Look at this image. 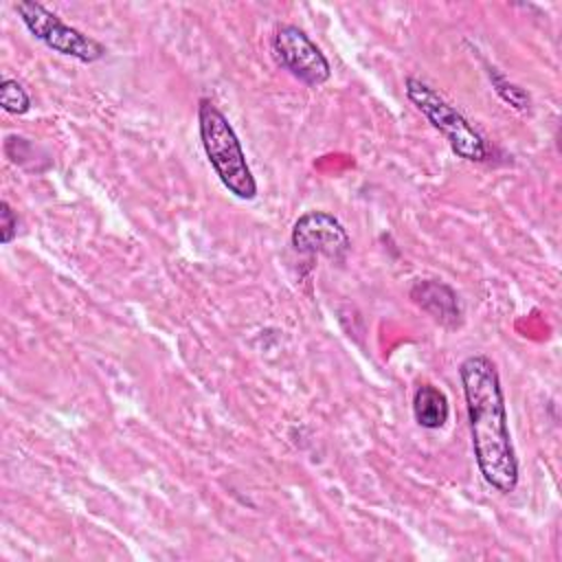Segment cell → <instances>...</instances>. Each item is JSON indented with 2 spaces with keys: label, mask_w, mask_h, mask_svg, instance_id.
I'll use <instances>...</instances> for the list:
<instances>
[{
  "label": "cell",
  "mask_w": 562,
  "mask_h": 562,
  "mask_svg": "<svg viewBox=\"0 0 562 562\" xmlns=\"http://www.w3.org/2000/svg\"><path fill=\"white\" fill-rule=\"evenodd\" d=\"M459 380L479 472L496 492L509 494L518 485V459L498 369L485 353H472L459 364Z\"/></svg>",
  "instance_id": "1"
},
{
  "label": "cell",
  "mask_w": 562,
  "mask_h": 562,
  "mask_svg": "<svg viewBox=\"0 0 562 562\" xmlns=\"http://www.w3.org/2000/svg\"><path fill=\"white\" fill-rule=\"evenodd\" d=\"M198 132L204 154L224 189L239 200H252L257 195V182L246 162L244 147L226 114L211 99L198 101Z\"/></svg>",
  "instance_id": "2"
},
{
  "label": "cell",
  "mask_w": 562,
  "mask_h": 562,
  "mask_svg": "<svg viewBox=\"0 0 562 562\" xmlns=\"http://www.w3.org/2000/svg\"><path fill=\"white\" fill-rule=\"evenodd\" d=\"M404 90L408 101L430 121L435 130L443 134L450 149L468 162H485L490 158V147L481 132L454 108L450 105L432 86L417 77H406Z\"/></svg>",
  "instance_id": "3"
},
{
  "label": "cell",
  "mask_w": 562,
  "mask_h": 562,
  "mask_svg": "<svg viewBox=\"0 0 562 562\" xmlns=\"http://www.w3.org/2000/svg\"><path fill=\"white\" fill-rule=\"evenodd\" d=\"M13 9L20 15L26 31L37 42H42L44 46H48L50 50H55L64 57H72L81 64H94V61L103 59L108 53V48L99 40L66 24L59 15H55L40 2L18 0L13 4Z\"/></svg>",
  "instance_id": "4"
},
{
  "label": "cell",
  "mask_w": 562,
  "mask_h": 562,
  "mask_svg": "<svg viewBox=\"0 0 562 562\" xmlns=\"http://www.w3.org/2000/svg\"><path fill=\"white\" fill-rule=\"evenodd\" d=\"M272 57L283 70L310 88H318L331 77V66L321 46L294 24H279L274 29Z\"/></svg>",
  "instance_id": "5"
},
{
  "label": "cell",
  "mask_w": 562,
  "mask_h": 562,
  "mask_svg": "<svg viewBox=\"0 0 562 562\" xmlns=\"http://www.w3.org/2000/svg\"><path fill=\"white\" fill-rule=\"evenodd\" d=\"M292 248L301 255H318L342 263L351 250L347 228L327 211H307L299 215L290 233Z\"/></svg>",
  "instance_id": "6"
},
{
  "label": "cell",
  "mask_w": 562,
  "mask_h": 562,
  "mask_svg": "<svg viewBox=\"0 0 562 562\" xmlns=\"http://www.w3.org/2000/svg\"><path fill=\"white\" fill-rule=\"evenodd\" d=\"M408 296L417 307L430 314L439 325L454 329L461 323V305L457 292L437 279H419L411 285Z\"/></svg>",
  "instance_id": "7"
},
{
  "label": "cell",
  "mask_w": 562,
  "mask_h": 562,
  "mask_svg": "<svg viewBox=\"0 0 562 562\" xmlns=\"http://www.w3.org/2000/svg\"><path fill=\"white\" fill-rule=\"evenodd\" d=\"M450 415V404L446 393L430 384L422 382L413 393V417L426 430H439Z\"/></svg>",
  "instance_id": "8"
},
{
  "label": "cell",
  "mask_w": 562,
  "mask_h": 562,
  "mask_svg": "<svg viewBox=\"0 0 562 562\" xmlns=\"http://www.w3.org/2000/svg\"><path fill=\"white\" fill-rule=\"evenodd\" d=\"M487 77H490V81H492L494 92H496L507 105H512V108L518 110V112H527V110H529L531 97H529L520 86H516L514 81H509L498 68L490 66V68H487Z\"/></svg>",
  "instance_id": "9"
},
{
  "label": "cell",
  "mask_w": 562,
  "mask_h": 562,
  "mask_svg": "<svg viewBox=\"0 0 562 562\" xmlns=\"http://www.w3.org/2000/svg\"><path fill=\"white\" fill-rule=\"evenodd\" d=\"M0 105H2L4 112L22 116L31 110V97L22 88L20 81H15L11 77H4L2 83H0Z\"/></svg>",
  "instance_id": "10"
},
{
  "label": "cell",
  "mask_w": 562,
  "mask_h": 562,
  "mask_svg": "<svg viewBox=\"0 0 562 562\" xmlns=\"http://www.w3.org/2000/svg\"><path fill=\"white\" fill-rule=\"evenodd\" d=\"M0 233H2V244H11L13 237L18 235V213L11 209L7 200L0 202Z\"/></svg>",
  "instance_id": "11"
}]
</instances>
